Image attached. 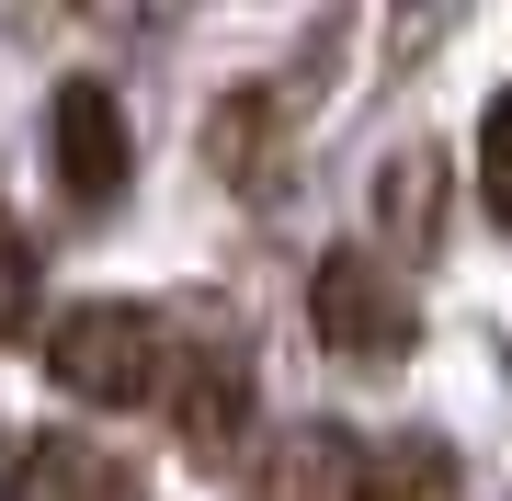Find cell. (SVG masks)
<instances>
[{"label":"cell","instance_id":"277c9868","mask_svg":"<svg viewBox=\"0 0 512 501\" xmlns=\"http://www.w3.org/2000/svg\"><path fill=\"white\" fill-rule=\"evenodd\" d=\"M171 433H183V456L194 467H239V456H251V353H239V342H183V353H171Z\"/></svg>","mask_w":512,"mask_h":501},{"label":"cell","instance_id":"3957f363","mask_svg":"<svg viewBox=\"0 0 512 501\" xmlns=\"http://www.w3.org/2000/svg\"><path fill=\"white\" fill-rule=\"evenodd\" d=\"M296 114H308L296 80H239V92H217V114H205V171H217L228 194L274 205L285 160H296Z\"/></svg>","mask_w":512,"mask_h":501},{"label":"cell","instance_id":"ba28073f","mask_svg":"<svg viewBox=\"0 0 512 501\" xmlns=\"http://www.w3.org/2000/svg\"><path fill=\"white\" fill-rule=\"evenodd\" d=\"M376 228H387L410 262L444 240V149H421V137H410V149L376 160Z\"/></svg>","mask_w":512,"mask_h":501},{"label":"cell","instance_id":"8992f818","mask_svg":"<svg viewBox=\"0 0 512 501\" xmlns=\"http://www.w3.org/2000/svg\"><path fill=\"white\" fill-rule=\"evenodd\" d=\"M46 137H57V183H69V205H114V194H126L137 137H126V103H114V80H57Z\"/></svg>","mask_w":512,"mask_h":501},{"label":"cell","instance_id":"6da1fadb","mask_svg":"<svg viewBox=\"0 0 512 501\" xmlns=\"http://www.w3.org/2000/svg\"><path fill=\"white\" fill-rule=\"evenodd\" d=\"M46 376L92 410H137V399L171 388V331L126 297H80V308L46 319Z\"/></svg>","mask_w":512,"mask_h":501},{"label":"cell","instance_id":"8fae6325","mask_svg":"<svg viewBox=\"0 0 512 501\" xmlns=\"http://www.w3.org/2000/svg\"><path fill=\"white\" fill-rule=\"evenodd\" d=\"M35 319V240H23V217H0V342Z\"/></svg>","mask_w":512,"mask_h":501},{"label":"cell","instance_id":"52a82bcc","mask_svg":"<svg viewBox=\"0 0 512 501\" xmlns=\"http://www.w3.org/2000/svg\"><path fill=\"white\" fill-rule=\"evenodd\" d=\"M251 501H365V445L342 422H296L274 456H262Z\"/></svg>","mask_w":512,"mask_h":501},{"label":"cell","instance_id":"5b68a950","mask_svg":"<svg viewBox=\"0 0 512 501\" xmlns=\"http://www.w3.org/2000/svg\"><path fill=\"white\" fill-rule=\"evenodd\" d=\"M0 501H148V467L92 433H0Z\"/></svg>","mask_w":512,"mask_h":501},{"label":"cell","instance_id":"30bf717a","mask_svg":"<svg viewBox=\"0 0 512 501\" xmlns=\"http://www.w3.org/2000/svg\"><path fill=\"white\" fill-rule=\"evenodd\" d=\"M478 194L512 228V92H490V114H478Z\"/></svg>","mask_w":512,"mask_h":501},{"label":"cell","instance_id":"7a4b0ae2","mask_svg":"<svg viewBox=\"0 0 512 501\" xmlns=\"http://www.w3.org/2000/svg\"><path fill=\"white\" fill-rule=\"evenodd\" d=\"M308 331H319V353H342V365H399L421 342V297L399 285V262L342 240V251L308 262Z\"/></svg>","mask_w":512,"mask_h":501},{"label":"cell","instance_id":"9c48e42d","mask_svg":"<svg viewBox=\"0 0 512 501\" xmlns=\"http://www.w3.org/2000/svg\"><path fill=\"white\" fill-rule=\"evenodd\" d=\"M467 467L444 433H387V445H365V501H456Z\"/></svg>","mask_w":512,"mask_h":501}]
</instances>
